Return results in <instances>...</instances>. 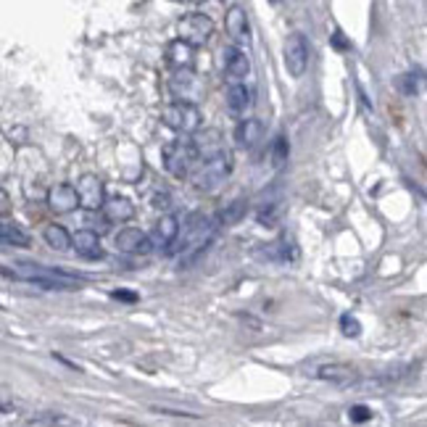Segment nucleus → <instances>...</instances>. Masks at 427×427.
I'll return each mask as SVG.
<instances>
[{"label":"nucleus","mask_w":427,"mask_h":427,"mask_svg":"<svg viewBox=\"0 0 427 427\" xmlns=\"http://www.w3.org/2000/svg\"><path fill=\"white\" fill-rule=\"evenodd\" d=\"M214 233H216V222L211 216H206L204 211H193L185 219L182 235H177V240L172 243L169 253H201L211 243Z\"/></svg>","instance_id":"nucleus-1"},{"label":"nucleus","mask_w":427,"mask_h":427,"mask_svg":"<svg viewBox=\"0 0 427 427\" xmlns=\"http://www.w3.org/2000/svg\"><path fill=\"white\" fill-rule=\"evenodd\" d=\"M230 172H233V156L227 150H222L211 158H201V167L190 172V182H193L195 190L214 193L230 177Z\"/></svg>","instance_id":"nucleus-2"},{"label":"nucleus","mask_w":427,"mask_h":427,"mask_svg":"<svg viewBox=\"0 0 427 427\" xmlns=\"http://www.w3.org/2000/svg\"><path fill=\"white\" fill-rule=\"evenodd\" d=\"M16 277L27 279L32 285L45 290H74L79 288V277L69 274L61 270H48V267H38V264H16Z\"/></svg>","instance_id":"nucleus-3"},{"label":"nucleus","mask_w":427,"mask_h":427,"mask_svg":"<svg viewBox=\"0 0 427 427\" xmlns=\"http://www.w3.org/2000/svg\"><path fill=\"white\" fill-rule=\"evenodd\" d=\"M161 121L177 135H193L195 130H201V109L195 103L174 101L161 109Z\"/></svg>","instance_id":"nucleus-4"},{"label":"nucleus","mask_w":427,"mask_h":427,"mask_svg":"<svg viewBox=\"0 0 427 427\" xmlns=\"http://www.w3.org/2000/svg\"><path fill=\"white\" fill-rule=\"evenodd\" d=\"M169 93H172V98H177V101L195 103V106H198V103L204 101L206 87L193 69H174V74L169 79Z\"/></svg>","instance_id":"nucleus-5"},{"label":"nucleus","mask_w":427,"mask_h":427,"mask_svg":"<svg viewBox=\"0 0 427 427\" xmlns=\"http://www.w3.org/2000/svg\"><path fill=\"white\" fill-rule=\"evenodd\" d=\"M193 148L182 143V140H172L161 148V161H164V169L174 179H185L190 174V167H193Z\"/></svg>","instance_id":"nucleus-6"},{"label":"nucleus","mask_w":427,"mask_h":427,"mask_svg":"<svg viewBox=\"0 0 427 427\" xmlns=\"http://www.w3.org/2000/svg\"><path fill=\"white\" fill-rule=\"evenodd\" d=\"M177 32H179V40L190 43L193 48L206 45L214 35V21L206 16V13H187L179 19L177 24Z\"/></svg>","instance_id":"nucleus-7"},{"label":"nucleus","mask_w":427,"mask_h":427,"mask_svg":"<svg viewBox=\"0 0 427 427\" xmlns=\"http://www.w3.org/2000/svg\"><path fill=\"white\" fill-rule=\"evenodd\" d=\"M285 69L293 79H301L306 74L309 69V40L301 35V32H293L288 40H285Z\"/></svg>","instance_id":"nucleus-8"},{"label":"nucleus","mask_w":427,"mask_h":427,"mask_svg":"<svg viewBox=\"0 0 427 427\" xmlns=\"http://www.w3.org/2000/svg\"><path fill=\"white\" fill-rule=\"evenodd\" d=\"M116 248L121 253H130V256H148L153 251V240L148 233H143L140 227H124L116 233Z\"/></svg>","instance_id":"nucleus-9"},{"label":"nucleus","mask_w":427,"mask_h":427,"mask_svg":"<svg viewBox=\"0 0 427 427\" xmlns=\"http://www.w3.org/2000/svg\"><path fill=\"white\" fill-rule=\"evenodd\" d=\"M77 198H79V206L87 209V211H98L106 198V187L95 174H84L79 182H77Z\"/></svg>","instance_id":"nucleus-10"},{"label":"nucleus","mask_w":427,"mask_h":427,"mask_svg":"<svg viewBox=\"0 0 427 427\" xmlns=\"http://www.w3.org/2000/svg\"><path fill=\"white\" fill-rule=\"evenodd\" d=\"M45 201H48V209H50L53 214H72L77 206H79L77 187L74 185H66V182L50 187V190H48V195H45Z\"/></svg>","instance_id":"nucleus-11"},{"label":"nucleus","mask_w":427,"mask_h":427,"mask_svg":"<svg viewBox=\"0 0 427 427\" xmlns=\"http://www.w3.org/2000/svg\"><path fill=\"white\" fill-rule=\"evenodd\" d=\"M190 148H193V156L198 158H211L216 153L224 150V138L219 130H195L193 140H190Z\"/></svg>","instance_id":"nucleus-12"},{"label":"nucleus","mask_w":427,"mask_h":427,"mask_svg":"<svg viewBox=\"0 0 427 427\" xmlns=\"http://www.w3.org/2000/svg\"><path fill=\"white\" fill-rule=\"evenodd\" d=\"M224 74L233 82H243L245 77L251 74V58L243 48L233 45L224 50Z\"/></svg>","instance_id":"nucleus-13"},{"label":"nucleus","mask_w":427,"mask_h":427,"mask_svg":"<svg viewBox=\"0 0 427 427\" xmlns=\"http://www.w3.org/2000/svg\"><path fill=\"white\" fill-rule=\"evenodd\" d=\"M224 103H227V111L230 116H245V113L253 109V90L251 87H245L243 82H235L230 84V90L224 95Z\"/></svg>","instance_id":"nucleus-14"},{"label":"nucleus","mask_w":427,"mask_h":427,"mask_svg":"<svg viewBox=\"0 0 427 427\" xmlns=\"http://www.w3.org/2000/svg\"><path fill=\"white\" fill-rule=\"evenodd\" d=\"M101 211H103V219H106V222L124 224L135 216V204L127 201V198H121V195H111V198H103Z\"/></svg>","instance_id":"nucleus-15"},{"label":"nucleus","mask_w":427,"mask_h":427,"mask_svg":"<svg viewBox=\"0 0 427 427\" xmlns=\"http://www.w3.org/2000/svg\"><path fill=\"white\" fill-rule=\"evenodd\" d=\"M224 29H227V35H230L238 45H248L251 29H248V16H245V11H243L240 6H233V9L227 11V16H224Z\"/></svg>","instance_id":"nucleus-16"},{"label":"nucleus","mask_w":427,"mask_h":427,"mask_svg":"<svg viewBox=\"0 0 427 427\" xmlns=\"http://www.w3.org/2000/svg\"><path fill=\"white\" fill-rule=\"evenodd\" d=\"M256 256H261V259H267V261H274V264H288V261L298 259V248L288 238H277V240L267 243L264 248H259Z\"/></svg>","instance_id":"nucleus-17"},{"label":"nucleus","mask_w":427,"mask_h":427,"mask_svg":"<svg viewBox=\"0 0 427 427\" xmlns=\"http://www.w3.org/2000/svg\"><path fill=\"white\" fill-rule=\"evenodd\" d=\"M167 64L172 69H195V48L185 40H172L167 45Z\"/></svg>","instance_id":"nucleus-18"},{"label":"nucleus","mask_w":427,"mask_h":427,"mask_svg":"<svg viewBox=\"0 0 427 427\" xmlns=\"http://www.w3.org/2000/svg\"><path fill=\"white\" fill-rule=\"evenodd\" d=\"M261 138H264V124H261V119L248 116V119L238 121V127H235V143H238V148H245V150L253 148Z\"/></svg>","instance_id":"nucleus-19"},{"label":"nucleus","mask_w":427,"mask_h":427,"mask_svg":"<svg viewBox=\"0 0 427 427\" xmlns=\"http://www.w3.org/2000/svg\"><path fill=\"white\" fill-rule=\"evenodd\" d=\"M314 375L319 380L335 382V385H343V388L359 380V372L353 370L351 364H325V367H319Z\"/></svg>","instance_id":"nucleus-20"},{"label":"nucleus","mask_w":427,"mask_h":427,"mask_svg":"<svg viewBox=\"0 0 427 427\" xmlns=\"http://www.w3.org/2000/svg\"><path fill=\"white\" fill-rule=\"evenodd\" d=\"M72 248H74L82 259H101L103 248H101V238L95 230H79V233L72 235Z\"/></svg>","instance_id":"nucleus-21"},{"label":"nucleus","mask_w":427,"mask_h":427,"mask_svg":"<svg viewBox=\"0 0 427 427\" xmlns=\"http://www.w3.org/2000/svg\"><path fill=\"white\" fill-rule=\"evenodd\" d=\"M177 235H179V219H177L174 214H167V216H161L153 227V235H150V240L153 245H172L177 240Z\"/></svg>","instance_id":"nucleus-22"},{"label":"nucleus","mask_w":427,"mask_h":427,"mask_svg":"<svg viewBox=\"0 0 427 427\" xmlns=\"http://www.w3.org/2000/svg\"><path fill=\"white\" fill-rule=\"evenodd\" d=\"M0 240L6 243V245H13V248H29V243H32V238H29V233H24L19 224L16 222H0Z\"/></svg>","instance_id":"nucleus-23"},{"label":"nucleus","mask_w":427,"mask_h":427,"mask_svg":"<svg viewBox=\"0 0 427 427\" xmlns=\"http://www.w3.org/2000/svg\"><path fill=\"white\" fill-rule=\"evenodd\" d=\"M43 238H45V243L53 251H69L72 248V233L66 227H61V224H48Z\"/></svg>","instance_id":"nucleus-24"},{"label":"nucleus","mask_w":427,"mask_h":427,"mask_svg":"<svg viewBox=\"0 0 427 427\" xmlns=\"http://www.w3.org/2000/svg\"><path fill=\"white\" fill-rule=\"evenodd\" d=\"M340 330H343L345 338H359L362 335V322L351 314H343L340 316Z\"/></svg>","instance_id":"nucleus-25"},{"label":"nucleus","mask_w":427,"mask_h":427,"mask_svg":"<svg viewBox=\"0 0 427 427\" xmlns=\"http://www.w3.org/2000/svg\"><path fill=\"white\" fill-rule=\"evenodd\" d=\"M288 153H290L288 140H285V138L274 140V145H272V158H274V167H282V164L288 161Z\"/></svg>","instance_id":"nucleus-26"},{"label":"nucleus","mask_w":427,"mask_h":427,"mask_svg":"<svg viewBox=\"0 0 427 427\" xmlns=\"http://www.w3.org/2000/svg\"><path fill=\"white\" fill-rule=\"evenodd\" d=\"M348 417H351V422H370L372 417H375V411H372L370 406H364V404H353L351 409H348Z\"/></svg>","instance_id":"nucleus-27"},{"label":"nucleus","mask_w":427,"mask_h":427,"mask_svg":"<svg viewBox=\"0 0 427 427\" xmlns=\"http://www.w3.org/2000/svg\"><path fill=\"white\" fill-rule=\"evenodd\" d=\"M243 214H245V201H235L227 211H222V222L224 224H233V222H238L240 219Z\"/></svg>","instance_id":"nucleus-28"},{"label":"nucleus","mask_w":427,"mask_h":427,"mask_svg":"<svg viewBox=\"0 0 427 427\" xmlns=\"http://www.w3.org/2000/svg\"><path fill=\"white\" fill-rule=\"evenodd\" d=\"M35 425H72V419H64V417H38L32 419Z\"/></svg>","instance_id":"nucleus-29"},{"label":"nucleus","mask_w":427,"mask_h":427,"mask_svg":"<svg viewBox=\"0 0 427 427\" xmlns=\"http://www.w3.org/2000/svg\"><path fill=\"white\" fill-rule=\"evenodd\" d=\"M11 211V195L0 187V216H6Z\"/></svg>","instance_id":"nucleus-30"},{"label":"nucleus","mask_w":427,"mask_h":427,"mask_svg":"<svg viewBox=\"0 0 427 427\" xmlns=\"http://www.w3.org/2000/svg\"><path fill=\"white\" fill-rule=\"evenodd\" d=\"M153 206H156V209H169V195L167 193H156V195H153Z\"/></svg>","instance_id":"nucleus-31"},{"label":"nucleus","mask_w":427,"mask_h":427,"mask_svg":"<svg viewBox=\"0 0 427 427\" xmlns=\"http://www.w3.org/2000/svg\"><path fill=\"white\" fill-rule=\"evenodd\" d=\"M111 296L116 298V301H130V304H135V301H138V296H135V293H124V290H113Z\"/></svg>","instance_id":"nucleus-32"},{"label":"nucleus","mask_w":427,"mask_h":427,"mask_svg":"<svg viewBox=\"0 0 427 427\" xmlns=\"http://www.w3.org/2000/svg\"><path fill=\"white\" fill-rule=\"evenodd\" d=\"M335 45H338V48H340V50H343V48H345V43H343V38H340V32H335Z\"/></svg>","instance_id":"nucleus-33"}]
</instances>
